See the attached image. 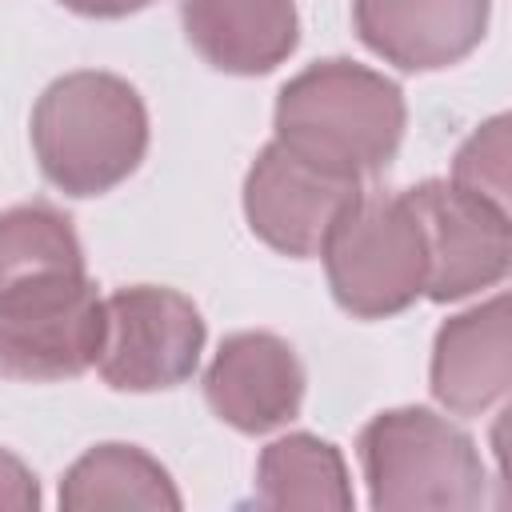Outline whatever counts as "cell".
I'll list each match as a JSON object with an SVG mask.
<instances>
[{
    "label": "cell",
    "instance_id": "obj_2",
    "mask_svg": "<svg viewBox=\"0 0 512 512\" xmlns=\"http://www.w3.org/2000/svg\"><path fill=\"white\" fill-rule=\"evenodd\" d=\"M32 152L44 180L68 196H104L124 184L148 152L140 92L112 72H68L32 108Z\"/></svg>",
    "mask_w": 512,
    "mask_h": 512
},
{
    "label": "cell",
    "instance_id": "obj_11",
    "mask_svg": "<svg viewBox=\"0 0 512 512\" xmlns=\"http://www.w3.org/2000/svg\"><path fill=\"white\" fill-rule=\"evenodd\" d=\"M512 384L508 296L448 316L432 344V396L452 416H480Z\"/></svg>",
    "mask_w": 512,
    "mask_h": 512
},
{
    "label": "cell",
    "instance_id": "obj_15",
    "mask_svg": "<svg viewBox=\"0 0 512 512\" xmlns=\"http://www.w3.org/2000/svg\"><path fill=\"white\" fill-rule=\"evenodd\" d=\"M252 500L260 508H332L348 512L352 508V484L348 468L336 444L308 436V432H288L272 440L260 460H256V492Z\"/></svg>",
    "mask_w": 512,
    "mask_h": 512
},
{
    "label": "cell",
    "instance_id": "obj_10",
    "mask_svg": "<svg viewBox=\"0 0 512 512\" xmlns=\"http://www.w3.org/2000/svg\"><path fill=\"white\" fill-rule=\"evenodd\" d=\"M492 0H352L364 48L404 72H440L480 48Z\"/></svg>",
    "mask_w": 512,
    "mask_h": 512
},
{
    "label": "cell",
    "instance_id": "obj_1",
    "mask_svg": "<svg viewBox=\"0 0 512 512\" xmlns=\"http://www.w3.org/2000/svg\"><path fill=\"white\" fill-rule=\"evenodd\" d=\"M276 140L292 152L364 180L392 164L408 108L404 92L376 68L356 60H320L296 72L276 96Z\"/></svg>",
    "mask_w": 512,
    "mask_h": 512
},
{
    "label": "cell",
    "instance_id": "obj_13",
    "mask_svg": "<svg viewBox=\"0 0 512 512\" xmlns=\"http://www.w3.org/2000/svg\"><path fill=\"white\" fill-rule=\"evenodd\" d=\"M84 276L80 236L60 208L16 204L0 212V304Z\"/></svg>",
    "mask_w": 512,
    "mask_h": 512
},
{
    "label": "cell",
    "instance_id": "obj_3",
    "mask_svg": "<svg viewBox=\"0 0 512 512\" xmlns=\"http://www.w3.org/2000/svg\"><path fill=\"white\" fill-rule=\"evenodd\" d=\"M360 468L380 512H468L484 504V460L432 408H388L360 428Z\"/></svg>",
    "mask_w": 512,
    "mask_h": 512
},
{
    "label": "cell",
    "instance_id": "obj_17",
    "mask_svg": "<svg viewBox=\"0 0 512 512\" xmlns=\"http://www.w3.org/2000/svg\"><path fill=\"white\" fill-rule=\"evenodd\" d=\"M28 508H40V484L20 456L0 448V512H28Z\"/></svg>",
    "mask_w": 512,
    "mask_h": 512
},
{
    "label": "cell",
    "instance_id": "obj_8",
    "mask_svg": "<svg viewBox=\"0 0 512 512\" xmlns=\"http://www.w3.org/2000/svg\"><path fill=\"white\" fill-rule=\"evenodd\" d=\"M100 340L104 296L88 276L0 304V376L8 380H72L96 368Z\"/></svg>",
    "mask_w": 512,
    "mask_h": 512
},
{
    "label": "cell",
    "instance_id": "obj_12",
    "mask_svg": "<svg viewBox=\"0 0 512 512\" xmlns=\"http://www.w3.org/2000/svg\"><path fill=\"white\" fill-rule=\"evenodd\" d=\"M188 44L228 76H264L300 44L292 0H180Z\"/></svg>",
    "mask_w": 512,
    "mask_h": 512
},
{
    "label": "cell",
    "instance_id": "obj_4",
    "mask_svg": "<svg viewBox=\"0 0 512 512\" xmlns=\"http://www.w3.org/2000/svg\"><path fill=\"white\" fill-rule=\"evenodd\" d=\"M336 304L356 320H384L424 296L428 256L404 192H360L320 248Z\"/></svg>",
    "mask_w": 512,
    "mask_h": 512
},
{
    "label": "cell",
    "instance_id": "obj_18",
    "mask_svg": "<svg viewBox=\"0 0 512 512\" xmlns=\"http://www.w3.org/2000/svg\"><path fill=\"white\" fill-rule=\"evenodd\" d=\"M68 12H80V16H96V20H120V16H132L140 8H148L152 0H60Z\"/></svg>",
    "mask_w": 512,
    "mask_h": 512
},
{
    "label": "cell",
    "instance_id": "obj_7",
    "mask_svg": "<svg viewBox=\"0 0 512 512\" xmlns=\"http://www.w3.org/2000/svg\"><path fill=\"white\" fill-rule=\"evenodd\" d=\"M360 196V180L320 168L316 160L272 140L260 148L244 176V216L248 228L292 260L320 256L332 224Z\"/></svg>",
    "mask_w": 512,
    "mask_h": 512
},
{
    "label": "cell",
    "instance_id": "obj_16",
    "mask_svg": "<svg viewBox=\"0 0 512 512\" xmlns=\"http://www.w3.org/2000/svg\"><path fill=\"white\" fill-rule=\"evenodd\" d=\"M452 184L504 208L512 204V184H508V116L484 120L456 152L452 160Z\"/></svg>",
    "mask_w": 512,
    "mask_h": 512
},
{
    "label": "cell",
    "instance_id": "obj_5",
    "mask_svg": "<svg viewBox=\"0 0 512 512\" xmlns=\"http://www.w3.org/2000/svg\"><path fill=\"white\" fill-rule=\"evenodd\" d=\"M200 308L160 284H132L104 296V340L96 368L116 392H160L184 384L204 352Z\"/></svg>",
    "mask_w": 512,
    "mask_h": 512
},
{
    "label": "cell",
    "instance_id": "obj_14",
    "mask_svg": "<svg viewBox=\"0 0 512 512\" xmlns=\"http://www.w3.org/2000/svg\"><path fill=\"white\" fill-rule=\"evenodd\" d=\"M184 500L164 472L136 444H96L88 448L60 480V508L96 512V508H168L176 512Z\"/></svg>",
    "mask_w": 512,
    "mask_h": 512
},
{
    "label": "cell",
    "instance_id": "obj_9",
    "mask_svg": "<svg viewBox=\"0 0 512 512\" xmlns=\"http://www.w3.org/2000/svg\"><path fill=\"white\" fill-rule=\"evenodd\" d=\"M204 400L228 428L264 436L300 412L304 368L288 340L272 332H236L216 348L204 372Z\"/></svg>",
    "mask_w": 512,
    "mask_h": 512
},
{
    "label": "cell",
    "instance_id": "obj_6",
    "mask_svg": "<svg viewBox=\"0 0 512 512\" xmlns=\"http://www.w3.org/2000/svg\"><path fill=\"white\" fill-rule=\"evenodd\" d=\"M404 200L416 212V224L424 236L428 300L452 304L508 276L512 224L504 208L456 188L452 180H424L408 188Z\"/></svg>",
    "mask_w": 512,
    "mask_h": 512
}]
</instances>
